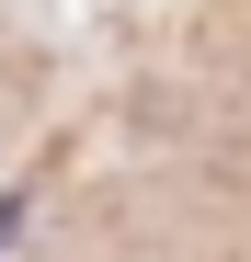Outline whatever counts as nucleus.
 <instances>
[]
</instances>
